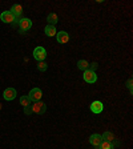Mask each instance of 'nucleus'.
Segmentation results:
<instances>
[{"label":"nucleus","mask_w":133,"mask_h":149,"mask_svg":"<svg viewBox=\"0 0 133 149\" xmlns=\"http://www.w3.org/2000/svg\"><path fill=\"white\" fill-rule=\"evenodd\" d=\"M29 111H31V113H36V115L44 113L45 112V104L41 101H36L32 107H29Z\"/></svg>","instance_id":"nucleus-1"},{"label":"nucleus","mask_w":133,"mask_h":149,"mask_svg":"<svg viewBox=\"0 0 133 149\" xmlns=\"http://www.w3.org/2000/svg\"><path fill=\"white\" fill-rule=\"evenodd\" d=\"M33 57L37 61H44V59L47 57V52L43 47H36L33 51Z\"/></svg>","instance_id":"nucleus-2"},{"label":"nucleus","mask_w":133,"mask_h":149,"mask_svg":"<svg viewBox=\"0 0 133 149\" xmlns=\"http://www.w3.org/2000/svg\"><path fill=\"white\" fill-rule=\"evenodd\" d=\"M83 77H84V80H85V83H88V84L96 83V80H97L96 73H95L93 71H91V69H87V71H84Z\"/></svg>","instance_id":"nucleus-3"},{"label":"nucleus","mask_w":133,"mask_h":149,"mask_svg":"<svg viewBox=\"0 0 133 149\" xmlns=\"http://www.w3.org/2000/svg\"><path fill=\"white\" fill-rule=\"evenodd\" d=\"M41 96H43V93H41V91L39 89V88H33V89L29 92V95H28V97H29V100L31 101H40Z\"/></svg>","instance_id":"nucleus-4"},{"label":"nucleus","mask_w":133,"mask_h":149,"mask_svg":"<svg viewBox=\"0 0 133 149\" xmlns=\"http://www.w3.org/2000/svg\"><path fill=\"white\" fill-rule=\"evenodd\" d=\"M16 96H17V93H16V89H13V88H7V89L4 91V93H3V97L7 100V101L13 100Z\"/></svg>","instance_id":"nucleus-5"},{"label":"nucleus","mask_w":133,"mask_h":149,"mask_svg":"<svg viewBox=\"0 0 133 149\" xmlns=\"http://www.w3.org/2000/svg\"><path fill=\"white\" fill-rule=\"evenodd\" d=\"M0 19H1V22H4V23H13L16 20V17L9 12V11H6V12L1 13V15H0Z\"/></svg>","instance_id":"nucleus-6"},{"label":"nucleus","mask_w":133,"mask_h":149,"mask_svg":"<svg viewBox=\"0 0 133 149\" xmlns=\"http://www.w3.org/2000/svg\"><path fill=\"white\" fill-rule=\"evenodd\" d=\"M19 27H20V29H22L23 32H25L32 27V22L29 19H22V20L19 22Z\"/></svg>","instance_id":"nucleus-7"},{"label":"nucleus","mask_w":133,"mask_h":149,"mask_svg":"<svg viewBox=\"0 0 133 149\" xmlns=\"http://www.w3.org/2000/svg\"><path fill=\"white\" fill-rule=\"evenodd\" d=\"M56 37H57V41H59L60 44L68 43V40H69V35L67 33V32H64V31L57 32V33H56Z\"/></svg>","instance_id":"nucleus-8"},{"label":"nucleus","mask_w":133,"mask_h":149,"mask_svg":"<svg viewBox=\"0 0 133 149\" xmlns=\"http://www.w3.org/2000/svg\"><path fill=\"white\" fill-rule=\"evenodd\" d=\"M102 109H104V105H102L101 101H93L92 104H91V111H92L93 113H101Z\"/></svg>","instance_id":"nucleus-9"},{"label":"nucleus","mask_w":133,"mask_h":149,"mask_svg":"<svg viewBox=\"0 0 133 149\" xmlns=\"http://www.w3.org/2000/svg\"><path fill=\"white\" fill-rule=\"evenodd\" d=\"M101 141H102L101 134H92V136L89 137V143L92 144L93 146H96V148L101 144Z\"/></svg>","instance_id":"nucleus-10"},{"label":"nucleus","mask_w":133,"mask_h":149,"mask_svg":"<svg viewBox=\"0 0 133 149\" xmlns=\"http://www.w3.org/2000/svg\"><path fill=\"white\" fill-rule=\"evenodd\" d=\"M9 12L12 13L13 16H15L16 19H19V16L22 15V12H23V8H22V6H19V4H15V6L11 8V11Z\"/></svg>","instance_id":"nucleus-11"},{"label":"nucleus","mask_w":133,"mask_h":149,"mask_svg":"<svg viewBox=\"0 0 133 149\" xmlns=\"http://www.w3.org/2000/svg\"><path fill=\"white\" fill-rule=\"evenodd\" d=\"M45 35L47 36H49V37H52V36H56V33H57V31H56V28H55V25H47L45 27Z\"/></svg>","instance_id":"nucleus-12"},{"label":"nucleus","mask_w":133,"mask_h":149,"mask_svg":"<svg viewBox=\"0 0 133 149\" xmlns=\"http://www.w3.org/2000/svg\"><path fill=\"white\" fill-rule=\"evenodd\" d=\"M47 22L49 23V25H55L56 23L59 22V17L56 13H49V15L47 16Z\"/></svg>","instance_id":"nucleus-13"},{"label":"nucleus","mask_w":133,"mask_h":149,"mask_svg":"<svg viewBox=\"0 0 133 149\" xmlns=\"http://www.w3.org/2000/svg\"><path fill=\"white\" fill-rule=\"evenodd\" d=\"M77 68L81 69V71H87L89 68V64H88L87 60H79L77 61Z\"/></svg>","instance_id":"nucleus-14"},{"label":"nucleus","mask_w":133,"mask_h":149,"mask_svg":"<svg viewBox=\"0 0 133 149\" xmlns=\"http://www.w3.org/2000/svg\"><path fill=\"white\" fill-rule=\"evenodd\" d=\"M101 137L104 141H109V143H112V141L115 140V136H113V133H111V132H104V134H102Z\"/></svg>","instance_id":"nucleus-15"},{"label":"nucleus","mask_w":133,"mask_h":149,"mask_svg":"<svg viewBox=\"0 0 133 149\" xmlns=\"http://www.w3.org/2000/svg\"><path fill=\"white\" fill-rule=\"evenodd\" d=\"M97 148L99 149H113V145H112V143H109V141H104V140H102L101 144H100Z\"/></svg>","instance_id":"nucleus-16"},{"label":"nucleus","mask_w":133,"mask_h":149,"mask_svg":"<svg viewBox=\"0 0 133 149\" xmlns=\"http://www.w3.org/2000/svg\"><path fill=\"white\" fill-rule=\"evenodd\" d=\"M20 104H22L23 107H29V104H31V100H29V97L28 96H22L20 97Z\"/></svg>","instance_id":"nucleus-17"},{"label":"nucleus","mask_w":133,"mask_h":149,"mask_svg":"<svg viewBox=\"0 0 133 149\" xmlns=\"http://www.w3.org/2000/svg\"><path fill=\"white\" fill-rule=\"evenodd\" d=\"M37 69H39V71H41V72L47 71V63L39 61V64H37Z\"/></svg>","instance_id":"nucleus-18"},{"label":"nucleus","mask_w":133,"mask_h":149,"mask_svg":"<svg viewBox=\"0 0 133 149\" xmlns=\"http://www.w3.org/2000/svg\"><path fill=\"white\" fill-rule=\"evenodd\" d=\"M128 88H129V91L132 92V80H128Z\"/></svg>","instance_id":"nucleus-19"},{"label":"nucleus","mask_w":133,"mask_h":149,"mask_svg":"<svg viewBox=\"0 0 133 149\" xmlns=\"http://www.w3.org/2000/svg\"><path fill=\"white\" fill-rule=\"evenodd\" d=\"M0 107H1V105H0Z\"/></svg>","instance_id":"nucleus-20"},{"label":"nucleus","mask_w":133,"mask_h":149,"mask_svg":"<svg viewBox=\"0 0 133 149\" xmlns=\"http://www.w3.org/2000/svg\"><path fill=\"white\" fill-rule=\"evenodd\" d=\"M97 149H99V148H97Z\"/></svg>","instance_id":"nucleus-21"}]
</instances>
